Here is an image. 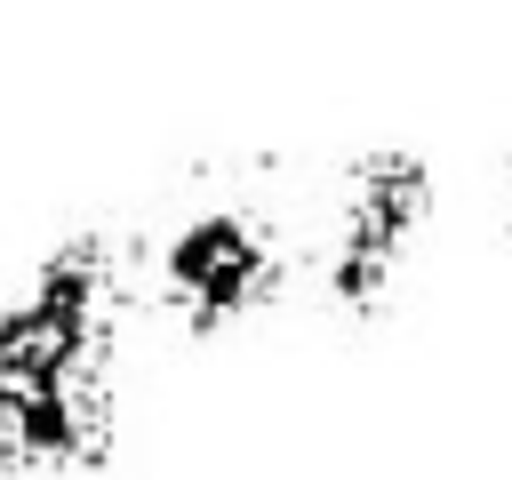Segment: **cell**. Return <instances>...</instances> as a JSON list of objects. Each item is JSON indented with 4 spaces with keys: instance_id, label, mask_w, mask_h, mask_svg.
Here are the masks:
<instances>
[{
    "instance_id": "1",
    "label": "cell",
    "mask_w": 512,
    "mask_h": 480,
    "mask_svg": "<svg viewBox=\"0 0 512 480\" xmlns=\"http://www.w3.org/2000/svg\"><path fill=\"white\" fill-rule=\"evenodd\" d=\"M160 280H168V304L192 328H216V320L256 312L280 288V256H272V240L248 216H200V224H184L168 240Z\"/></svg>"
}]
</instances>
